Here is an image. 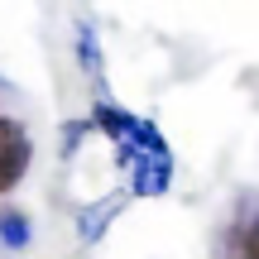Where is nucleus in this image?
Returning <instances> with one entry per match:
<instances>
[{"label":"nucleus","instance_id":"obj_1","mask_svg":"<svg viewBox=\"0 0 259 259\" xmlns=\"http://www.w3.org/2000/svg\"><path fill=\"white\" fill-rule=\"evenodd\" d=\"M96 125L106 130V139H115L125 158V173H130V187L139 197H163L168 192V178H173V158H168V144L149 120L139 115H125L115 106L96 101Z\"/></svg>","mask_w":259,"mask_h":259},{"label":"nucleus","instance_id":"obj_2","mask_svg":"<svg viewBox=\"0 0 259 259\" xmlns=\"http://www.w3.org/2000/svg\"><path fill=\"white\" fill-rule=\"evenodd\" d=\"M29 158H34V144H29L24 125L0 115V197L19 187V178H24Z\"/></svg>","mask_w":259,"mask_h":259},{"label":"nucleus","instance_id":"obj_3","mask_svg":"<svg viewBox=\"0 0 259 259\" xmlns=\"http://www.w3.org/2000/svg\"><path fill=\"white\" fill-rule=\"evenodd\" d=\"M0 240H5L10 250L29 245V216L24 211H0Z\"/></svg>","mask_w":259,"mask_h":259},{"label":"nucleus","instance_id":"obj_4","mask_svg":"<svg viewBox=\"0 0 259 259\" xmlns=\"http://www.w3.org/2000/svg\"><path fill=\"white\" fill-rule=\"evenodd\" d=\"M235 259H259V231H254L250 216L235 226Z\"/></svg>","mask_w":259,"mask_h":259},{"label":"nucleus","instance_id":"obj_5","mask_svg":"<svg viewBox=\"0 0 259 259\" xmlns=\"http://www.w3.org/2000/svg\"><path fill=\"white\" fill-rule=\"evenodd\" d=\"M77 53H82V67L87 72H96V38H92V29H77Z\"/></svg>","mask_w":259,"mask_h":259}]
</instances>
